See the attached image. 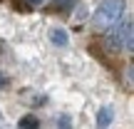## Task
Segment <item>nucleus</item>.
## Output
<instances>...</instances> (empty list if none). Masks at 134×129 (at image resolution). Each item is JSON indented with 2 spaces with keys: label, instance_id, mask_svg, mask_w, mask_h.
I'll list each match as a JSON object with an SVG mask.
<instances>
[{
  "label": "nucleus",
  "instance_id": "4",
  "mask_svg": "<svg viewBox=\"0 0 134 129\" xmlns=\"http://www.w3.org/2000/svg\"><path fill=\"white\" fill-rule=\"evenodd\" d=\"M112 122H114V112H112V107H102V109L97 112V127H109Z\"/></svg>",
  "mask_w": 134,
  "mask_h": 129
},
{
  "label": "nucleus",
  "instance_id": "6",
  "mask_svg": "<svg viewBox=\"0 0 134 129\" xmlns=\"http://www.w3.org/2000/svg\"><path fill=\"white\" fill-rule=\"evenodd\" d=\"M72 20H75V25H82V23L87 20V5H85V3L75 8V18H72Z\"/></svg>",
  "mask_w": 134,
  "mask_h": 129
},
{
  "label": "nucleus",
  "instance_id": "7",
  "mask_svg": "<svg viewBox=\"0 0 134 129\" xmlns=\"http://www.w3.org/2000/svg\"><path fill=\"white\" fill-rule=\"evenodd\" d=\"M75 3H77V0H55L52 8H55V10H60V13H65V10L75 8Z\"/></svg>",
  "mask_w": 134,
  "mask_h": 129
},
{
  "label": "nucleus",
  "instance_id": "3",
  "mask_svg": "<svg viewBox=\"0 0 134 129\" xmlns=\"http://www.w3.org/2000/svg\"><path fill=\"white\" fill-rule=\"evenodd\" d=\"M50 42L55 45V47H67L70 45V35H67L65 27H50Z\"/></svg>",
  "mask_w": 134,
  "mask_h": 129
},
{
  "label": "nucleus",
  "instance_id": "11",
  "mask_svg": "<svg viewBox=\"0 0 134 129\" xmlns=\"http://www.w3.org/2000/svg\"><path fill=\"white\" fill-rule=\"evenodd\" d=\"M8 85H10V80H8V77L3 75V72H0V89H5Z\"/></svg>",
  "mask_w": 134,
  "mask_h": 129
},
{
  "label": "nucleus",
  "instance_id": "1",
  "mask_svg": "<svg viewBox=\"0 0 134 129\" xmlns=\"http://www.w3.org/2000/svg\"><path fill=\"white\" fill-rule=\"evenodd\" d=\"M122 18H124V0H102L92 15V25L97 32H107Z\"/></svg>",
  "mask_w": 134,
  "mask_h": 129
},
{
  "label": "nucleus",
  "instance_id": "9",
  "mask_svg": "<svg viewBox=\"0 0 134 129\" xmlns=\"http://www.w3.org/2000/svg\"><path fill=\"white\" fill-rule=\"evenodd\" d=\"M124 82H127V87H132V62L127 65V72H124Z\"/></svg>",
  "mask_w": 134,
  "mask_h": 129
},
{
  "label": "nucleus",
  "instance_id": "12",
  "mask_svg": "<svg viewBox=\"0 0 134 129\" xmlns=\"http://www.w3.org/2000/svg\"><path fill=\"white\" fill-rule=\"evenodd\" d=\"M0 119H3V114H0Z\"/></svg>",
  "mask_w": 134,
  "mask_h": 129
},
{
  "label": "nucleus",
  "instance_id": "8",
  "mask_svg": "<svg viewBox=\"0 0 134 129\" xmlns=\"http://www.w3.org/2000/svg\"><path fill=\"white\" fill-rule=\"evenodd\" d=\"M55 127H62V129H70V127H72V119H70V117H67V114H60L57 119H55Z\"/></svg>",
  "mask_w": 134,
  "mask_h": 129
},
{
  "label": "nucleus",
  "instance_id": "10",
  "mask_svg": "<svg viewBox=\"0 0 134 129\" xmlns=\"http://www.w3.org/2000/svg\"><path fill=\"white\" fill-rule=\"evenodd\" d=\"M50 0H27V5L30 8H42V5H47Z\"/></svg>",
  "mask_w": 134,
  "mask_h": 129
},
{
  "label": "nucleus",
  "instance_id": "5",
  "mask_svg": "<svg viewBox=\"0 0 134 129\" xmlns=\"http://www.w3.org/2000/svg\"><path fill=\"white\" fill-rule=\"evenodd\" d=\"M18 127L20 129H37L40 127V117H32V114L20 117V119H18Z\"/></svg>",
  "mask_w": 134,
  "mask_h": 129
},
{
  "label": "nucleus",
  "instance_id": "2",
  "mask_svg": "<svg viewBox=\"0 0 134 129\" xmlns=\"http://www.w3.org/2000/svg\"><path fill=\"white\" fill-rule=\"evenodd\" d=\"M134 23L132 18H122L117 25H112L109 30H107V37H104V45L112 50V52H132L134 47V32H132Z\"/></svg>",
  "mask_w": 134,
  "mask_h": 129
}]
</instances>
